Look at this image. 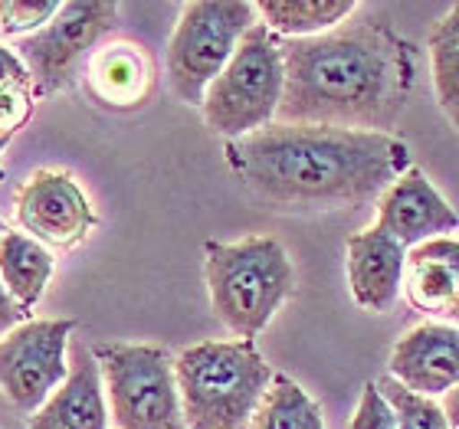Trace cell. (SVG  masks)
<instances>
[{"label":"cell","mask_w":459,"mask_h":429,"mask_svg":"<svg viewBox=\"0 0 459 429\" xmlns=\"http://www.w3.org/2000/svg\"><path fill=\"white\" fill-rule=\"evenodd\" d=\"M17 223L37 243L73 249L92 233L96 210L66 171H37L17 193Z\"/></svg>","instance_id":"30bf717a"},{"label":"cell","mask_w":459,"mask_h":429,"mask_svg":"<svg viewBox=\"0 0 459 429\" xmlns=\"http://www.w3.org/2000/svg\"><path fill=\"white\" fill-rule=\"evenodd\" d=\"M59 13L56 0H0V30L7 37L39 33Z\"/></svg>","instance_id":"603a6c76"},{"label":"cell","mask_w":459,"mask_h":429,"mask_svg":"<svg viewBox=\"0 0 459 429\" xmlns=\"http://www.w3.org/2000/svg\"><path fill=\"white\" fill-rule=\"evenodd\" d=\"M407 249L381 227H368L348 239V288L364 312H387L403 292Z\"/></svg>","instance_id":"5bb4252c"},{"label":"cell","mask_w":459,"mask_h":429,"mask_svg":"<svg viewBox=\"0 0 459 429\" xmlns=\"http://www.w3.org/2000/svg\"><path fill=\"white\" fill-rule=\"evenodd\" d=\"M440 407H443V413H446V420H450V429H459V387L443 397Z\"/></svg>","instance_id":"484cf974"},{"label":"cell","mask_w":459,"mask_h":429,"mask_svg":"<svg viewBox=\"0 0 459 429\" xmlns=\"http://www.w3.org/2000/svg\"><path fill=\"white\" fill-rule=\"evenodd\" d=\"M259 23L247 0H194L184 4L168 43V82L187 106H204L207 89L237 53L239 39Z\"/></svg>","instance_id":"8992f818"},{"label":"cell","mask_w":459,"mask_h":429,"mask_svg":"<svg viewBox=\"0 0 459 429\" xmlns=\"http://www.w3.org/2000/svg\"><path fill=\"white\" fill-rule=\"evenodd\" d=\"M348 429H401V420L394 413L391 400L381 393L377 383H364L361 400L354 407L351 420H348Z\"/></svg>","instance_id":"cb8c5ba5"},{"label":"cell","mask_w":459,"mask_h":429,"mask_svg":"<svg viewBox=\"0 0 459 429\" xmlns=\"http://www.w3.org/2000/svg\"><path fill=\"white\" fill-rule=\"evenodd\" d=\"M115 20H118V4L69 0L59 4V13L39 33L20 39L17 56L30 69L37 96H53L73 86L86 56L99 47V39L112 33Z\"/></svg>","instance_id":"ba28073f"},{"label":"cell","mask_w":459,"mask_h":429,"mask_svg":"<svg viewBox=\"0 0 459 429\" xmlns=\"http://www.w3.org/2000/svg\"><path fill=\"white\" fill-rule=\"evenodd\" d=\"M37 106V86L30 69L13 49L0 47V128L17 134L33 118Z\"/></svg>","instance_id":"44dd1931"},{"label":"cell","mask_w":459,"mask_h":429,"mask_svg":"<svg viewBox=\"0 0 459 429\" xmlns=\"http://www.w3.org/2000/svg\"><path fill=\"white\" fill-rule=\"evenodd\" d=\"M7 236V227H4V219H0V239Z\"/></svg>","instance_id":"83f0119b"},{"label":"cell","mask_w":459,"mask_h":429,"mask_svg":"<svg viewBox=\"0 0 459 429\" xmlns=\"http://www.w3.org/2000/svg\"><path fill=\"white\" fill-rule=\"evenodd\" d=\"M30 429H108V397L96 351L73 344L69 377L53 397L30 416Z\"/></svg>","instance_id":"4fadbf2b"},{"label":"cell","mask_w":459,"mask_h":429,"mask_svg":"<svg viewBox=\"0 0 459 429\" xmlns=\"http://www.w3.org/2000/svg\"><path fill=\"white\" fill-rule=\"evenodd\" d=\"M286 96L276 122L384 132L401 122L417 82V53L384 20L342 23L322 37L282 39Z\"/></svg>","instance_id":"7a4b0ae2"},{"label":"cell","mask_w":459,"mask_h":429,"mask_svg":"<svg viewBox=\"0 0 459 429\" xmlns=\"http://www.w3.org/2000/svg\"><path fill=\"white\" fill-rule=\"evenodd\" d=\"M23 322H27V308H20L17 302H13V296H10L7 286H4V279H0V334H10Z\"/></svg>","instance_id":"d4e9b609"},{"label":"cell","mask_w":459,"mask_h":429,"mask_svg":"<svg viewBox=\"0 0 459 429\" xmlns=\"http://www.w3.org/2000/svg\"><path fill=\"white\" fill-rule=\"evenodd\" d=\"M187 429H249L273 387V367L253 341H201L174 357Z\"/></svg>","instance_id":"277c9868"},{"label":"cell","mask_w":459,"mask_h":429,"mask_svg":"<svg viewBox=\"0 0 459 429\" xmlns=\"http://www.w3.org/2000/svg\"><path fill=\"white\" fill-rule=\"evenodd\" d=\"M243 187L279 210H338L381 201L413 167L397 134L273 122L223 148Z\"/></svg>","instance_id":"6da1fadb"},{"label":"cell","mask_w":459,"mask_h":429,"mask_svg":"<svg viewBox=\"0 0 459 429\" xmlns=\"http://www.w3.org/2000/svg\"><path fill=\"white\" fill-rule=\"evenodd\" d=\"M387 373L420 397H446L459 387V328L423 322L397 338Z\"/></svg>","instance_id":"7c38bea8"},{"label":"cell","mask_w":459,"mask_h":429,"mask_svg":"<svg viewBox=\"0 0 459 429\" xmlns=\"http://www.w3.org/2000/svg\"><path fill=\"white\" fill-rule=\"evenodd\" d=\"M354 0H259L256 13L279 39L322 37L351 17Z\"/></svg>","instance_id":"ac0fdd59"},{"label":"cell","mask_w":459,"mask_h":429,"mask_svg":"<svg viewBox=\"0 0 459 429\" xmlns=\"http://www.w3.org/2000/svg\"><path fill=\"white\" fill-rule=\"evenodd\" d=\"M286 96L282 39L259 20L239 39L237 53L204 96V122L227 142L256 134L279 118Z\"/></svg>","instance_id":"5b68a950"},{"label":"cell","mask_w":459,"mask_h":429,"mask_svg":"<svg viewBox=\"0 0 459 429\" xmlns=\"http://www.w3.org/2000/svg\"><path fill=\"white\" fill-rule=\"evenodd\" d=\"M53 276V256L43 243H37L27 233H13L0 239V279L20 308H33L47 292V282Z\"/></svg>","instance_id":"e0dca14e"},{"label":"cell","mask_w":459,"mask_h":429,"mask_svg":"<svg viewBox=\"0 0 459 429\" xmlns=\"http://www.w3.org/2000/svg\"><path fill=\"white\" fill-rule=\"evenodd\" d=\"M76 322H23L0 341V390L17 410L37 413L69 377V344Z\"/></svg>","instance_id":"9c48e42d"},{"label":"cell","mask_w":459,"mask_h":429,"mask_svg":"<svg viewBox=\"0 0 459 429\" xmlns=\"http://www.w3.org/2000/svg\"><path fill=\"white\" fill-rule=\"evenodd\" d=\"M10 142H13V134H10V132H4V128H0V151H4V148H7Z\"/></svg>","instance_id":"4316f807"},{"label":"cell","mask_w":459,"mask_h":429,"mask_svg":"<svg viewBox=\"0 0 459 429\" xmlns=\"http://www.w3.org/2000/svg\"><path fill=\"white\" fill-rule=\"evenodd\" d=\"M89 86L99 102L112 108L138 106L152 89L148 56L132 43H115V47L96 53V59L89 63Z\"/></svg>","instance_id":"2e32d148"},{"label":"cell","mask_w":459,"mask_h":429,"mask_svg":"<svg viewBox=\"0 0 459 429\" xmlns=\"http://www.w3.org/2000/svg\"><path fill=\"white\" fill-rule=\"evenodd\" d=\"M204 276L213 315L239 341H253L279 308L296 296V266L276 236H243L237 243L207 239Z\"/></svg>","instance_id":"3957f363"},{"label":"cell","mask_w":459,"mask_h":429,"mask_svg":"<svg viewBox=\"0 0 459 429\" xmlns=\"http://www.w3.org/2000/svg\"><path fill=\"white\" fill-rule=\"evenodd\" d=\"M249 429H325L318 403L289 373H276Z\"/></svg>","instance_id":"ffe728a7"},{"label":"cell","mask_w":459,"mask_h":429,"mask_svg":"<svg viewBox=\"0 0 459 429\" xmlns=\"http://www.w3.org/2000/svg\"><path fill=\"white\" fill-rule=\"evenodd\" d=\"M108 410L118 429H184L171 354L154 344H96Z\"/></svg>","instance_id":"52a82bcc"},{"label":"cell","mask_w":459,"mask_h":429,"mask_svg":"<svg viewBox=\"0 0 459 429\" xmlns=\"http://www.w3.org/2000/svg\"><path fill=\"white\" fill-rule=\"evenodd\" d=\"M0 181H4V167H0Z\"/></svg>","instance_id":"f1b7e54d"},{"label":"cell","mask_w":459,"mask_h":429,"mask_svg":"<svg viewBox=\"0 0 459 429\" xmlns=\"http://www.w3.org/2000/svg\"><path fill=\"white\" fill-rule=\"evenodd\" d=\"M403 292L417 312L459 328V239L443 236L411 249Z\"/></svg>","instance_id":"9a60e30c"},{"label":"cell","mask_w":459,"mask_h":429,"mask_svg":"<svg viewBox=\"0 0 459 429\" xmlns=\"http://www.w3.org/2000/svg\"><path fill=\"white\" fill-rule=\"evenodd\" d=\"M430 73H433V92L440 102L443 115L459 128V4H453L433 27L430 39Z\"/></svg>","instance_id":"d6986e66"},{"label":"cell","mask_w":459,"mask_h":429,"mask_svg":"<svg viewBox=\"0 0 459 429\" xmlns=\"http://www.w3.org/2000/svg\"><path fill=\"white\" fill-rule=\"evenodd\" d=\"M387 236H394L407 253L423 243L450 236L459 229V213L453 210L420 167H411L384 191L377 201V223Z\"/></svg>","instance_id":"8fae6325"},{"label":"cell","mask_w":459,"mask_h":429,"mask_svg":"<svg viewBox=\"0 0 459 429\" xmlns=\"http://www.w3.org/2000/svg\"><path fill=\"white\" fill-rule=\"evenodd\" d=\"M374 383H377L384 397L391 400L394 413H397V420H401V429H450V420H446V413H443V407L437 400L407 390L403 383L394 381L391 373Z\"/></svg>","instance_id":"7402d4cb"}]
</instances>
